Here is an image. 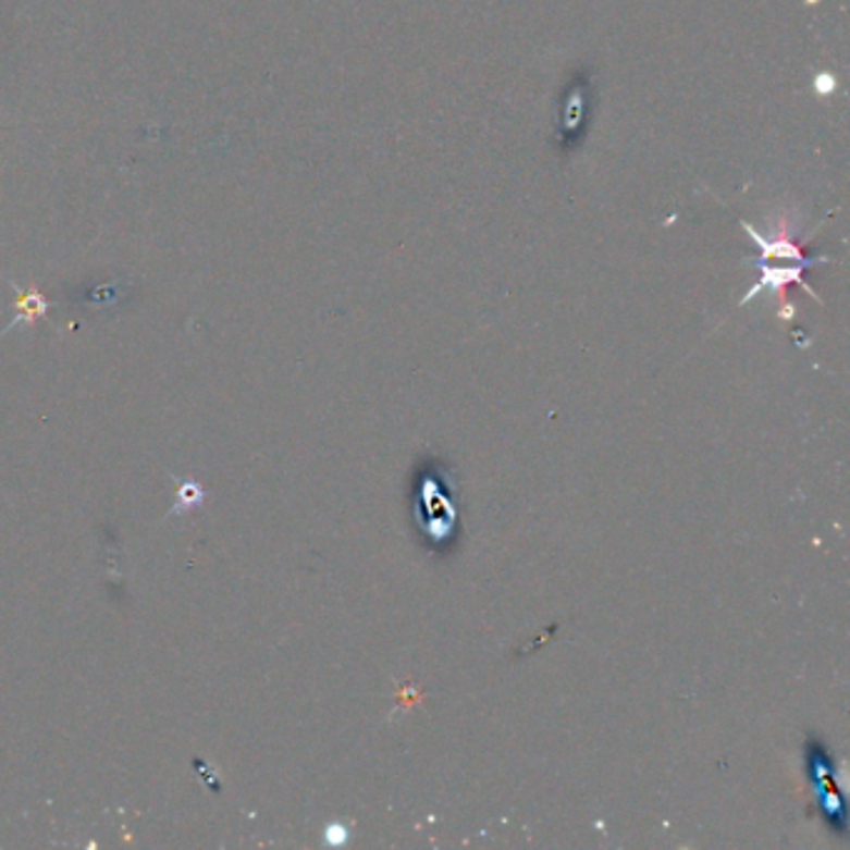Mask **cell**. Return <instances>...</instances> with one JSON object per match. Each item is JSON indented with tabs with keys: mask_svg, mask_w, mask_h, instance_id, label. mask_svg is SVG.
<instances>
[{
	"mask_svg": "<svg viewBox=\"0 0 850 850\" xmlns=\"http://www.w3.org/2000/svg\"><path fill=\"white\" fill-rule=\"evenodd\" d=\"M813 88L818 90V93H833V90H836V81H833V75H818V77H815Z\"/></svg>",
	"mask_w": 850,
	"mask_h": 850,
	"instance_id": "cell-3",
	"label": "cell"
},
{
	"mask_svg": "<svg viewBox=\"0 0 850 850\" xmlns=\"http://www.w3.org/2000/svg\"><path fill=\"white\" fill-rule=\"evenodd\" d=\"M177 500L180 502H177V506H173V514L180 512V506L187 509V506H193L197 500H202V489L195 486V484H183L177 492Z\"/></svg>",
	"mask_w": 850,
	"mask_h": 850,
	"instance_id": "cell-2",
	"label": "cell"
},
{
	"mask_svg": "<svg viewBox=\"0 0 850 850\" xmlns=\"http://www.w3.org/2000/svg\"><path fill=\"white\" fill-rule=\"evenodd\" d=\"M328 838H330V843H342V840L347 838V830L340 828V826H334V828L328 830Z\"/></svg>",
	"mask_w": 850,
	"mask_h": 850,
	"instance_id": "cell-4",
	"label": "cell"
},
{
	"mask_svg": "<svg viewBox=\"0 0 850 850\" xmlns=\"http://www.w3.org/2000/svg\"><path fill=\"white\" fill-rule=\"evenodd\" d=\"M419 502L424 504V512H429V519L419 523H422V529L434 544H442V541L452 537L454 521H457V506H454L452 494L446 492L440 477H427L422 492H419Z\"/></svg>",
	"mask_w": 850,
	"mask_h": 850,
	"instance_id": "cell-1",
	"label": "cell"
}]
</instances>
